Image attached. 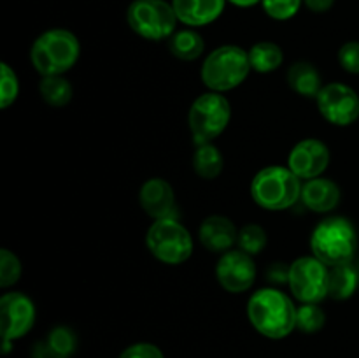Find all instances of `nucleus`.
<instances>
[{"mask_svg":"<svg viewBox=\"0 0 359 358\" xmlns=\"http://www.w3.org/2000/svg\"><path fill=\"white\" fill-rule=\"evenodd\" d=\"M297 305L279 288L256 290L248 300V318L256 332L279 340L297 329Z\"/></svg>","mask_w":359,"mask_h":358,"instance_id":"f257e3e1","label":"nucleus"},{"mask_svg":"<svg viewBox=\"0 0 359 358\" xmlns=\"http://www.w3.org/2000/svg\"><path fill=\"white\" fill-rule=\"evenodd\" d=\"M79 55V39L67 28H49L42 32L30 48L32 65L42 77L65 76L76 65Z\"/></svg>","mask_w":359,"mask_h":358,"instance_id":"f03ea898","label":"nucleus"},{"mask_svg":"<svg viewBox=\"0 0 359 358\" xmlns=\"http://www.w3.org/2000/svg\"><path fill=\"white\" fill-rule=\"evenodd\" d=\"M312 255L325 265L351 263L358 249V234L353 221L344 216H328L316 225L311 235Z\"/></svg>","mask_w":359,"mask_h":358,"instance_id":"7ed1b4c3","label":"nucleus"},{"mask_svg":"<svg viewBox=\"0 0 359 358\" xmlns=\"http://www.w3.org/2000/svg\"><path fill=\"white\" fill-rule=\"evenodd\" d=\"M302 179L284 165H269L256 172L251 181V197L265 211H286L302 197Z\"/></svg>","mask_w":359,"mask_h":358,"instance_id":"20e7f679","label":"nucleus"},{"mask_svg":"<svg viewBox=\"0 0 359 358\" xmlns=\"http://www.w3.org/2000/svg\"><path fill=\"white\" fill-rule=\"evenodd\" d=\"M249 53L235 44H224L205 56L200 70L203 84L209 91L226 93L235 90L248 79L251 72Z\"/></svg>","mask_w":359,"mask_h":358,"instance_id":"39448f33","label":"nucleus"},{"mask_svg":"<svg viewBox=\"0 0 359 358\" xmlns=\"http://www.w3.org/2000/svg\"><path fill=\"white\" fill-rule=\"evenodd\" d=\"M146 246L151 255L165 265H181L193 255V235L175 218L154 220L147 228Z\"/></svg>","mask_w":359,"mask_h":358,"instance_id":"423d86ee","label":"nucleus"},{"mask_svg":"<svg viewBox=\"0 0 359 358\" xmlns=\"http://www.w3.org/2000/svg\"><path fill=\"white\" fill-rule=\"evenodd\" d=\"M231 119L230 100L224 93L205 91L193 100L188 112L189 132L196 146L214 142L226 130Z\"/></svg>","mask_w":359,"mask_h":358,"instance_id":"0eeeda50","label":"nucleus"},{"mask_svg":"<svg viewBox=\"0 0 359 358\" xmlns=\"http://www.w3.org/2000/svg\"><path fill=\"white\" fill-rule=\"evenodd\" d=\"M126 21L139 37L160 42L177 30V14L167 0H133L126 9Z\"/></svg>","mask_w":359,"mask_h":358,"instance_id":"6e6552de","label":"nucleus"},{"mask_svg":"<svg viewBox=\"0 0 359 358\" xmlns=\"http://www.w3.org/2000/svg\"><path fill=\"white\" fill-rule=\"evenodd\" d=\"M330 267L321 260L311 256H300L290 263V286L291 295L300 304H321L328 298Z\"/></svg>","mask_w":359,"mask_h":358,"instance_id":"1a4fd4ad","label":"nucleus"},{"mask_svg":"<svg viewBox=\"0 0 359 358\" xmlns=\"http://www.w3.org/2000/svg\"><path fill=\"white\" fill-rule=\"evenodd\" d=\"M319 114L335 126H349L359 118V95L344 83H328L319 91Z\"/></svg>","mask_w":359,"mask_h":358,"instance_id":"9d476101","label":"nucleus"},{"mask_svg":"<svg viewBox=\"0 0 359 358\" xmlns=\"http://www.w3.org/2000/svg\"><path fill=\"white\" fill-rule=\"evenodd\" d=\"M35 304L23 291H7L0 298V329L4 340H18L35 325Z\"/></svg>","mask_w":359,"mask_h":358,"instance_id":"9b49d317","label":"nucleus"},{"mask_svg":"<svg viewBox=\"0 0 359 358\" xmlns=\"http://www.w3.org/2000/svg\"><path fill=\"white\" fill-rule=\"evenodd\" d=\"M255 258L242 249L233 248L223 253L216 263V279L228 293H244L256 281Z\"/></svg>","mask_w":359,"mask_h":358,"instance_id":"f8f14e48","label":"nucleus"},{"mask_svg":"<svg viewBox=\"0 0 359 358\" xmlns=\"http://www.w3.org/2000/svg\"><path fill=\"white\" fill-rule=\"evenodd\" d=\"M330 165V150L323 140L309 137L293 146L287 154V167L302 179L309 181L323 175Z\"/></svg>","mask_w":359,"mask_h":358,"instance_id":"ddd939ff","label":"nucleus"},{"mask_svg":"<svg viewBox=\"0 0 359 358\" xmlns=\"http://www.w3.org/2000/svg\"><path fill=\"white\" fill-rule=\"evenodd\" d=\"M139 202L144 213L153 220L174 218L172 213L175 209V193L170 183L163 178H151L144 181L139 190Z\"/></svg>","mask_w":359,"mask_h":358,"instance_id":"4468645a","label":"nucleus"},{"mask_svg":"<svg viewBox=\"0 0 359 358\" xmlns=\"http://www.w3.org/2000/svg\"><path fill=\"white\" fill-rule=\"evenodd\" d=\"M237 227H235V223L228 216L212 214V216H207L200 223L198 241L207 251L223 255V253L230 251V249L237 246Z\"/></svg>","mask_w":359,"mask_h":358,"instance_id":"2eb2a0df","label":"nucleus"},{"mask_svg":"<svg viewBox=\"0 0 359 358\" xmlns=\"http://www.w3.org/2000/svg\"><path fill=\"white\" fill-rule=\"evenodd\" d=\"M340 197H342L340 186L333 179L323 178V175L304 181L302 185L300 200L312 213H332L340 204Z\"/></svg>","mask_w":359,"mask_h":358,"instance_id":"dca6fc26","label":"nucleus"},{"mask_svg":"<svg viewBox=\"0 0 359 358\" xmlns=\"http://www.w3.org/2000/svg\"><path fill=\"white\" fill-rule=\"evenodd\" d=\"M179 23L189 28L207 27L219 20L226 0H172Z\"/></svg>","mask_w":359,"mask_h":358,"instance_id":"f3484780","label":"nucleus"},{"mask_svg":"<svg viewBox=\"0 0 359 358\" xmlns=\"http://www.w3.org/2000/svg\"><path fill=\"white\" fill-rule=\"evenodd\" d=\"M286 81L291 90L305 98H318L319 91L323 90V77L316 65L311 62H297L287 69Z\"/></svg>","mask_w":359,"mask_h":358,"instance_id":"a211bd4d","label":"nucleus"},{"mask_svg":"<svg viewBox=\"0 0 359 358\" xmlns=\"http://www.w3.org/2000/svg\"><path fill=\"white\" fill-rule=\"evenodd\" d=\"M77 337L69 326H55L44 343L35 347V358H69L76 353Z\"/></svg>","mask_w":359,"mask_h":358,"instance_id":"6ab92c4d","label":"nucleus"},{"mask_svg":"<svg viewBox=\"0 0 359 358\" xmlns=\"http://www.w3.org/2000/svg\"><path fill=\"white\" fill-rule=\"evenodd\" d=\"M359 286V272L353 262L330 267L328 298L332 300H347L356 293Z\"/></svg>","mask_w":359,"mask_h":358,"instance_id":"aec40b11","label":"nucleus"},{"mask_svg":"<svg viewBox=\"0 0 359 358\" xmlns=\"http://www.w3.org/2000/svg\"><path fill=\"white\" fill-rule=\"evenodd\" d=\"M168 51L182 62H195L205 51V41L196 28H182L168 39Z\"/></svg>","mask_w":359,"mask_h":358,"instance_id":"412c9836","label":"nucleus"},{"mask_svg":"<svg viewBox=\"0 0 359 358\" xmlns=\"http://www.w3.org/2000/svg\"><path fill=\"white\" fill-rule=\"evenodd\" d=\"M224 168V157L214 142L200 144L193 153V171L205 181H212L221 175Z\"/></svg>","mask_w":359,"mask_h":358,"instance_id":"4be33fe9","label":"nucleus"},{"mask_svg":"<svg viewBox=\"0 0 359 358\" xmlns=\"http://www.w3.org/2000/svg\"><path fill=\"white\" fill-rule=\"evenodd\" d=\"M251 69L259 74L276 72L284 62V51L279 44L272 41H259L249 49Z\"/></svg>","mask_w":359,"mask_h":358,"instance_id":"5701e85b","label":"nucleus"},{"mask_svg":"<svg viewBox=\"0 0 359 358\" xmlns=\"http://www.w3.org/2000/svg\"><path fill=\"white\" fill-rule=\"evenodd\" d=\"M39 93L51 107H65L72 100L74 88L65 76H46L39 83Z\"/></svg>","mask_w":359,"mask_h":358,"instance_id":"b1692460","label":"nucleus"},{"mask_svg":"<svg viewBox=\"0 0 359 358\" xmlns=\"http://www.w3.org/2000/svg\"><path fill=\"white\" fill-rule=\"evenodd\" d=\"M266 242H269V235H266L265 228L258 223H248L238 230L237 248L242 249L248 255L256 256L265 249Z\"/></svg>","mask_w":359,"mask_h":358,"instance_id":"393cba45","label":"nucleus"},{"mask_svg":"<svg viewBox=\"0 0 359 358\" xmlns=\"http://www.w3.org/2000/svg\"><path fill=\"white\" fill-rule=\"evenodd\" d=\"M326 314L319 304H300L297 309V329L304 333H316L325 326Z\"/></svg>","mask_w":359,"mask_h":358,"instance_id":"a878e982","label":"nucleus"},{"mask_svg":"<svg viewBox=\"0 0 359 358\" xmlns=\"http://www.w3.org/2000/svg\"><path fill=\"white\" fill-rule=\"evenodd\" d=\"M20 95V81L9 63H0V109H7Z\"/></svg>","mask_w":359,"mask_h":358,"instance_id":"bb28decb","label":"nucleus"},{"mask_svg":"<svg viewBox=\"0 0 359 358\" xmlns=\"http://www.w3.org/2000/svg\"><path fill=\"white\" fill-rule=\"evenodd\" d=\"M23 267L20 258L11 249H0V288H11L20 281Z\"/></svg>","mask_w":359,"mask_h":358,"instance_id":"cd10ccee","label":"nucleus"},{"mask_svg":"<svg viewBox=\"0 0 359 358\" xmlns=\"http://www.w3.org/2000/svg\"><path fill=\"white\" fill-rule=\"evenodd\" d=\"M304 6V0H262V7L269 18L276 21H287L294 18Z\"/></svg>","mask_w":359,"mask_h":358,"instance_id":"c85d7f7f","label":"nucleus"},{"mask_svg":"<svg viewBox=\"0 0 359 358\" xmlns=\"http://www.w3.org/2000/svg\"><path fill=\"white\" fill-rule=\"evenodd\" d=\"M339 63L346 72L359 74V41H349L339 49Z\"/></svg>","mask_w":359,"mask_h":358,"instance_id":"c756f323","label":"nucleus"},{"mask_svg":"<svg viewBox=\"0 0 359 358\" xmlns=\"http://www.w3.org/2000/svg\"><path fill=\"white\" fill-rule=\"evenodd\" d=\"M119 358H165L158 346L151 343H137L126 347Z\"/></svg>","mask_w":359,"mask_h":358,"instance_id":"7c9ffc66","label":"nucleus"},{"mask_svg":"<svg viewBox=\"0 0 359 358\" xmlns=\"http://www.w3.org/2000/svg\"><path fill=\"white\" fill-rule=\"evenodd\" d=\"M265 277L272 284H287L290 281V265L284 262H272L265 270Z\"/></svg>","mask_w":359,"mask_h":358,"instance_id":"2f4dec72","label":"nucleus"},{"mask_svg":"<svg viewBox=\"0 0 359 358\" xmlns=\"http://www.w3.org/2000/svg\"><path fill=\"white\" fill-rule=\"evenodd\" d=\"M304 6L307 7L309 11L316 14L328 13L333 6H335V0H304Z\"/></svg>","mask_w":359,"mask_h":358,"instance_id":"473e14b6","label":"nucleus"},{"mask_svg":"<svg viewBox=\"0 0 359 358\" xmlns=\"http://www.w3.org/2000/svg\"><path fill=\"white\" fill-rule=\"evenodd\" d=\"M226 2L233 4L235 7H242V9H248V7H252V6H258V4H262V0H226Z\"/></svg>","mask_w":359,"mask_h":358,"instance_id":"72a5a7b5","label":"nucleus"},{"mask_svg":"<svg viewBox=\"0 0 359 358\" xmlns=\"http://www.w3.org/2000/svg\"><path fill=\"white\" fill-rule=\"evenodd\" d=\"M11 344H13V340H4V354H7L11 351Z\"/></svg>","mask_w":359,"mask_h":358,"instance_id":"f704fd0d","label":"nucleus"}]
</instances>
